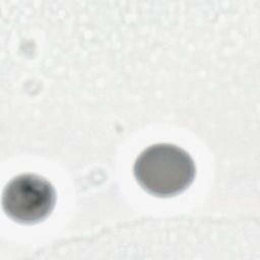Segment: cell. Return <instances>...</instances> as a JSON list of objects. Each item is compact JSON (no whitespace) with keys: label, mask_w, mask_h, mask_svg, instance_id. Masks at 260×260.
<instances>
[{"label":"cell","mask_w":260,"mask_h":260,"mask_svg":"<svg viewBox=\"0 0 260 260\" xmlns=\"http://www.w3.org/2000/svg\"><path fill=\"white\" fill-rule=\"evenodd\" d=\"M137 183L148 193L170 197L186 190L194 180L195 164L187 151L170 143L144 149L133 168Z\"/></svg>","instance_id":"cell-1"},{"label":"cell","mask_w":260,"mask_h":260,"mask_svg":"<svg viewBox=\"0 0 260 260\" xmlns=\"http://www.w3.org/2000/svg\"><path fill=\"white\" fill-rule=\"evenodd\" d=\"M56 192L53 185L36 174H21L5 186L2 205L13 220L31 224L44 220L55 207Z\"/></svg>","instance_id":"cell-2"}]
</instances>
